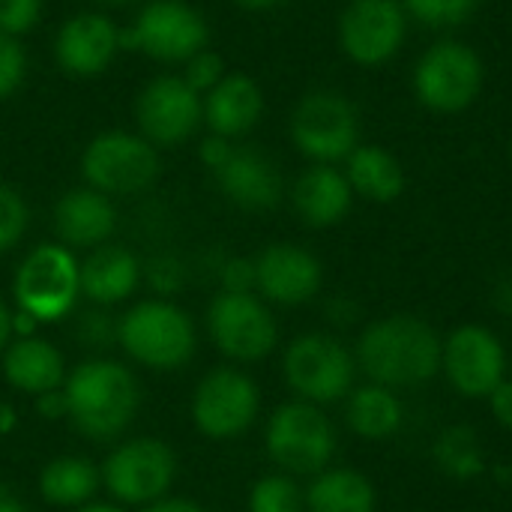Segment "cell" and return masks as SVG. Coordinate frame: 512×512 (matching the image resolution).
Wrapping results in <instances>:
<instances>
[{
  "label": "cell",
  "mask_w": 512,
  "mask_h": 512,
  "mask_svg": "<svg viewBox=\"0 0 512 512\" xmlns=\"http://www.w3.org/2000/svg\"><path fill=\"white\" fill-rule=\"evenodd\" d=\"M141 512H207L201 504H195V501H189V498H162V501H156V504H150V507H144Z\"/></svg>",
  "instance_id": "7bdbcfd3"
},
{
  "label": "cell",
  "mask_w": 512,
  "mask_h": 512,
  "mask_svg": "<svg viewBox=\"0 0 512 512\" xmlns=\"http://www.w3.org/2000/svg\"><path fill=\"white\" fill-rule=\"evenodd\" d=\"M66 420L90 441H114L141 408V387L129 366L105 357L78 363L66 381Z\"/></svg>",
  "instance_id": "7a4b0ae2"
},
{
  "label": "cell",
  "mask_w": 512,
  "mask_h": 512,
  "mask_svg": "<svg viewBox=\"0 0 512 512\" xmlns=\"http://www.w3.org/2000/svg\"><path fill=\"white\" fill-rule=\"evenodd\" d=\"M291 201L309 228H333L351 213L354 189L345 171L333 165H312L297 177Z\"/></svg>",
  "instance_id": "44dd1931"
},
{
  "label": "cell",
  "mask_w": 512,
  "mask_h": 512,
  "mask_svg": "<svg viewBox=\"0 0 512 512\" xmlns=\"http://www.w3.org/2000/svg\"><path fill=\"white\" fill-rule=\"evenodd\" d=\"M42 15V0H0V33L18 36L36 27Z\"/></svg>",
  "instance_id": "8d00e7d4"
},
{
  "label": "cell",
  "mask_w": 512,
  "mask_h": 512,
  "mask_svg": "<svg viewBox=\"0 0 512 512\" xmlns=\"http://www.w3.org/2000/svg\"><path fill=\"white\" fill-rule=\"evenodd\" d=\"M117 330H120V318H114L108 309H90L78 318L75 336L84 348L93 351H108L117 345Z\"/></svg>",
  "instance_id": "d6a6232c"
},
{
  "label": "cell",
  "mask_w": 512,
  "mask_h": 512,
  "mask_svg": "<svg viewBox=\"0 0 512 512\" xmlns=\"http://www.w3.org/2000/svg\"><path fill=\"white\" fill-rule=\"evenodd\" d=\"M324 315H327V318H330V324H336V327H351V324H357V321H360V306H357V300H354V297H348V294H336V297H330V300H327Z\"/></svg>",
  "instance_id": "ab89813d"
},
{
  "label": "cell",
  "mask_w": 512,
  "mask_h": 512,
  "mask_svg": "<svg viewBox=\"0 0 512 512\" xmlns=\"http://www.w3.org/2000/svg\"><path fill=\"white\" fill-rule=\"evenodd\" d=\"M141 279L150 285L153 294L168 300V297L183 291V285H186V264L177 255H153L141 267Z\"/></svg>",
  "instance_id": "1f68e13d"
},
{
  "label": "cell",
  "mask_w": 512,
  "mask_h": 512,
  "mask_svg": "<svg viewBox=\"0 0 512 512\" xmlns=\"http://www.w3.org/2000/svg\"><path fill=\"white\" fill-rule=\"evenodd\" d=\"M345 162V177L354 195L372 204H390L405 192V168L390 150L378 144H357Z\"/></svg>",
  "instance_id": "484cf974"
},
{
  "label": "cell",
  "mask_w": 512,
  "mask_h": 512,
  "mask_svg": "<svg viewBox=\"0 0 512 512\" xmlns=\"http://www.w3.org/2000/svg\"><path fill=\"white\" fill-rule=\"evenodd\" d=\"M405 15L426 27H459L465 24L480 0H399Z\"/></svg>",
  "instance_id": "4dcf8cb0"
},
{
  "label": "cell",
  "mask_w": 512,
  "mask_h": 512,
  "mask_svg": "<svg viewBox=\"0 0 512 512\" xmlns=\"http://www.w3.org/2000/svg\"><path fill=\"white\" fill-rule=\"evenodd\" d=\"M282 378L297 399L324 408L345 402L354 390L357 360L339 336L315 330L288 342L282 354Z\"/></svg>",
  "instance_id": "5b68a950"
},
{
  "label": "cell",
  "mask_w": 512,
  "mask_h": 512,
  "mask_svg": "<svg viewBox=\"0 0 512 512\" xmlns=\"http://www.w3.org/2000/svg\"><path fill=\"white\" fill-rule=\"evenodd\" d=\"M486 402H489V411H492L495 423H498L501 429L512 432V381L510 378H504V381L492 390V396H489Z\"/></svg>",
  "instance_id": "f35d334b"
},
{
  "label": "cell",
  "mask_w": 512,
  "mask_h": 512,
  "mask_svg": "<svg viewBox=\"0 0 512 512\" xmlns=\"http://www.w3.org/2000/svg\"><path fill=\"white\" fill-rule=\"evenodd\" d=\"M231 153H234L231 138L210 135V138H204V141H201V162H204L210 171H219V168L228 162V156H231Z\"/></svg>",
  "instance_id": "60d3db41"
},
{
  "label": "cell",
  "mask_w": 512,
  "mask_h": 512,
  "mask_svg": "<svg viewBox=\"0 0 512 512\" xmlns=\"http://www.w3.org/2000/svg\"><path fill=\"white\" fill-rule=\"evenodd\" d=\"M489 471H492V480H495L498 486H512V465L501 462V465H492Z\"/></svg>",
  "instance_id": "c3c4849f"
},
{
  "label": "cell",
  "mask_w": 512,
  "mask_h": 512,
  "mask_svg": "<svg viewBox=\"0 0 512 512\" xmlns=\"http://www.w3.org/2000/svg\"><path fill=\"white\" fill-rule=\"evenodd\" d=\"M225 63L219 54L213 51H198L195 57L186 60V72H183V81L195 90V93H210L225 75H222Z\"/></svg>",
  "instance_id": "e575fe53"
},
{
  "label": "cell",
  "mask_w": 512,
  "mask_h": 512,
  "mask_svg": "<svg viewBox=\"0 0 512 512\" xmlns=\"http://www.w3.org/2000/svg\"><path fill=\"white\" fill-rule=\"evenodd\" d=\"M492 303H495V309H498L501 315H507V318H512V276H507V279H501V282L495 285Z\"/></svg>",
  "instance_id": "ee69618b"
},
{
  "label": "cell",
  "mask_w": 512,
  "mask_h": 512,
  "mask_svg": "<svg viewBox=\"0 0 512 512\" xmlns=\"http://www.w3.org/2000/svg\"><path fill=\"white\" fill-rule=\"evenodd\" d=\"M249 512H306V495L291 474H267L249 489Z\"/></svg>",
  "instance_id": "f546056e"
},
{
  "label": "cell",
  "mask_w": 512,
  "mask_h": 512,
  "mask_svg": "<svg viewBox=\"0 0 512 512\" xmlns=\"http://www.w3.org/2000/svg\"><path fill=\"white\" fill-rule=\"evenodd\" d=\"M408 36L399 0H351L339 15V45L357 66L390 63Z\"/></svg>",
  "instance_id": "9a60e30c"
},
{
  "label": "cell",
  "mask_w": 512,
  "mask_h": 512,
  "mask_svg": "<svg viewBox=\"0 0 512 512\" xmlns=\"http://www.w3.org/2000/svg\"><path fill=\"white\" fill-rule=\"evenodd\" d=\"M27 219H30V213H27L24 198L15 189L0 183V252L12 249L24 237Z\"/></svg>",
  "instance_id": "836d02e7"
},
{
  "label": "cell",
  "mask_w": 512,
  "mask_h": 512,
  "mask_svg": "<svg viewBox=\"0 0 512 512\" xmlns=\"http://www.w3.org/2000/svg\"><path fill=\"white\" fill-rule=\"evenodd\" d=\"M339 435L324 408L291 399L279 405L264 426V450L270 462L291 477H315L330 468Z\"/></svg>",
  "instance_id": "277c9868"
},
{
  "label": "cell",
  "mask_w": 512,
  "mask_h": 512,
  "mask_svg": "<svg viewBox=\"0 0 512 512\" xmlns=\"http://www.w3.org/2000/svg\"><path fill=\"white\" fill-rule=\"evenodd\" d=\"M216 276L225 294H255V258H222L216 264Z\"/></svg>",
  "instance_id": "d590c367"
},
{
  "label": "cell",
  "mask_w": 512,
  "mask_h": 512,
  "mask_svg": "<svg viewBox=\"0 0 512 512\" xmlns=\"http://www.w3.org/2000/svg\"><path fill=\"white\" fill-rule=\"evenodd\" d=\"M0 512H27L24 501L3 483H0Z\"/></svg>",
  "instance_id": "7dc6e473"
},
{
  "label": "cell",
  "mask_w": 512,
  "mask_h": 512,
  "mask_svg": "<svg viewBox=\"0 0 512 512\" xmlns=\"http://www.w3.org/2000/svg\"><path fill=\"white\" fill-rule=\"evenodd\" d=\"M441 348L444 339L429 321L411 312H396L363 327L354 345V360L357 372L372 384L405 390L441 375Z\"/></svg>",
  "instance_id": "6da1fadb"
},
{
  "label": "cell",
  "mask_w": 512,
  "mask_h": 512,
  "mask_svg": "<svg viewBox=\"0 0 512 512\" xmlns=\"http://www.w3.org/2000/svg\"><path fill=\"white\" fill-rule=\"evenodd\" d=\"M117 36H120V30L105 15L81 12V15L69 18L60 27L57 42H54L60 69H66L69 75H81V78L99 75L111 63L114 51L120 48Z\"/></svg>",
  "instance_id": "d6986e66"
},
{
  "label": "cell",
  "mask_w": 512,
  "mask_h": 512,
  "mask_svg": "<svg viewBox=\"0 0 512 512\" xmlns=\"http://www.w3.org/2000/svg\"><path fill=\"white\" fill-rule=\"evenodd\" d=\"M117 345L144 369L177 372L195 357V324L186 309L171 300H141L120 315Z\"/></svg>",
  "instance_id": "3957f363"
},
{
  "label": "cell",
  "mask_w": 512,
  "mask_h": 512,
  "mask_svg": "<svg viewBox=\"0 0 512 512\" xmlns=\"http://www.w3.org/2000/svg\"><path fill=\"white\" fill-rule=\"evenodd\" d=\"M306 512H375L378 489L354 468H324L303 489Z\"/></svg>",
  "instance_id": "4316f807"
},
{
  "label": "cell",
  "mask_w": 512,
  "mask_h": 512,
  "mask_svg": "<svg viewBox=\"0 0 512 512\" xmlns=\"http://www.w3.org/2000/svg\"><path fill=\"white\" fill-rule=\"evenodd\" d=\"M207 336L234 363H261L279 345V324L258 294L219 291L207 306Z\"/></svg>",
  "instance_id": "8fae6325"
},
{
  "label": "cell",
  "mask_w": 512,
  "mask_h": 512,
  "mask_svg": "<svg viewBox=\"0 0 512 512\" xmlns=\"http://www.w3.org/2000/svg\"><path fill=\"white\" fill-rule=\"evenodd\" d=\"M75 512H129V510H126V507H120V504H102V501H90V504L78 507Z\"/></svg>",
  "instance_id": "681fc988"
},
{
  "label": "cell",
  "mask_w": 512,
  "mask_h": 512,
  "mask_svg": "<svg viewBox=\"0 0 512 512\" xmlns=\"http://www.w3.org/2000/svg\"><path fill=\"white\" fill-rule=\"evenodd\" d=\"M324 267L297 243H273L255 258V294L273 306H306L321 294Z\"/></svg>",
  "instance_id": "e0dca14e"
},
{
  "label": "cell",
  "mask_w": 512,
  "mask_h": 512,
  "mask_svg": "<svg viewBox=\"0 0 512 512\" xmlns=\"http://www.w3.org/2000/svg\"><path fill=\"white\" fill-rule=\"evenodd\" d=\"M36 414H39L42 420H48V423L66 420V396H63V387L36 396Z\"/></svg>",
  "instance_id": "b9f144b4"
},
{
  "label": "cell",
  "mask_w": 512,
  "mask_h": 512,
  "mask_svg": "<svg viewBox=\"0 0 512 512\" xmlns=\"http://www.w3.org/2000/svg\"><path fill=\"white\" fill-rule=\"evenodd\" d=\"M36 486L45 504L78 510L90 504L93 495L102 489V477H99V468L84 456H57L45 462Z\"/></svg>",
  "instance_id": "83f0119b"
},
{
  "label": "cell",
  "mask_w": 512,
  "mask_h": 512,
  "mask_svg": "<svg viewBox=\"0 0 512 512\" xmlns=\"http://www.w3.org/2000/svg\"><path fill=\"white\" fill-rule=\"evenodd\" d=\"M291 141L315 165H333L360 144V117L351 99L336 90L306 93L291 114Z\"/></svg>",
  "instance_id": "9c48e42d"
},
{
  "label": "cell",
  "mask_w": 512,
  "mask_h": 512,
  "mask_svg": "<svg viewBox=\"0 0 512 512\" xmlns=\"http://www.w3.org/2000/svg\"><path fill=\"white\" fill-rule=\"evenodd\" d=\"M99 3H129V0H99Z\"/></svg>",
  "instance_id": "816d5d0a"
},
{
  "label": "cell",
  "mask_w": 512,
  "mask_h": 512,
  "mask_svg": "<svg viewBox=\"0 0 512 512\" xmlns=\"http://www.w3.org/2000/svg\"><path fill=\"white\" fill-rule=\"evenodd\" d=\"M15 426H18V414H15V408H12L9 402H0V438L12 435V432H15Z\"/></svg>",
  "instance_id": "f6af8a7d"
},
{
  "label": "cell",
  "mask_w": 512,
  "mask_h": 512,
  "mask_svg": "<svg viewBox=\"0 0 512 512\" xmlns=\"http://www.w3.org/2000/svg\"><path fill=\"white\" fill-rule=\"evenodd\" d=\"M141 285V261L123 246H96L81 261V297L99 309H111Z\"/></svg>",
  "instance_id": "7402d4cb"
},
{
  "label": "cell",
  "mask_w": 512,
  "mask_h": 512,
  "mask_svg": "<svg viewBox=\"0 0 512 512\" xmlns=\"http://www.w3.org/2000/svg\"><path fill=\"white\" fill-rule=\"evenodd\" d=\"M102 489L120 507H150L168 498L177 477V456L159 438H132L99 465Z\"/></svg>",
  "instance_id": "ba28073f"
},
{
  "label": "cell",
  "mask_w": 512,
  "mask_h": 512,
  "mask_svg": "<svg viewBox=\"0 0 512 512\" xmlns=\"http://www.w3.org/2000/svg\"><path fill=\"white\" fill-rule=\"evenodd\" d=\"M24 66H27V57H24L21 45L15 42V36L0 33V99H6L9 93L18 90V84L24 78Z\"/></svg>",
  "instance_id": "74e56055"
},
{
  "label": "cell",
  "mask_w": 512,
  "mask_h": 512,
  "mask_svg": "<svg viewBox=\"0 0 512 512\" xmlns=\"http://www.w3.org/2000/svg\"><path fill=\"white\" fill-rule=\"evenodd\" d=\"M510 153H512V147H510Z\"/></svg>",
  "instance_id": "f5cc1de1"
},
{
  "label": "cell",
  "mask_w": 512,
  "mask_h": 512,
  "mask_svg": "<svg viewBox=\"0 0 512 512\" xmlns=\"http://www.w3.org/2000/svg\"><path fill=\"white\" fill-rule=\"evenodd\" d=\"M213 174L219 180L222 195L243 210L264 213L282 201V174L273 159L255 147H234L228 162Z\"/></svg>",
  "instance_id": "ac0fdd59"
},
{
  "label": "cell",
  "mask_w": 512,
  "mask_h": 512,
  "mask_svg": "<svg viewBox=\"0 0 512 512\" xmlns=\"http://www.w3.org/2000/svg\"><path fill=\"white\" fill-rule=\"evenodd\" d=\"M237 3L246 9H270V6H279L282 0H237Z\"/></svg>",
  "instance_id": "f907efd6"
},
{
  "label": "cell",
  "mask_w": 512,
  "mask_h": 512,
  "mask_svg": "<svg viewBox=\"0 0 512 512\" xmlns=\"http://www.w3.org/2000/svg\"><path fill=\"white\" fill-rule=\"evenodd\" d=\"M432 462L444 477L456 483H471L489 474L483 441L471 426H447L432 444Z\"/></svg>",
  "instance_id": "f1b7e54d"
},
{
  "label": "cell",
  "mask_w": 512,
  "mask_h": 512,
  "mask_svg": "<svg viewBox=\"0 0 512 512\" xmlns=\"http://www.w3.org/2000/svg\"><path fill=\"white\" fill-rule=\"evenodd\" d=\"M117 228V210L96 189H72L54 207V231L69 249H96Z\"/></svg>",
  "instance_id": "ffe728a7"
},
{
  "label": "cell",
  "mask_w": 512,
  "mask_h": 512,
  "mask_svg": "<svg viewBox=\"0 0 512 512\" xmlns=\"http://www.w3.org/2000/svg\"><path fill=\"white\" fill-rule=\"evenodd\" d=\"M483 81L486 69L480 54L459 39H441L429 45L414 63L411 75L417 102L435 114H459L471 108L483 90Z\"/></svg>",
  "instance_id": "52a82bcc"
},
{
  "label": "cell",
  "mask_w": 512,
  "mask_h": 512,
  "mask_svg": "<svg viewBox=\"0 0 512 512\" xmlns=\"http://www.w3.org/2000/svg\"><path fill=\"white\" fill-rule=\"evenodd\" d=\"M63 354L42 336L12 339L3 351V378L12 390L27 396H42L48 390L63 387L66 381Z\"/></svg>",
  "instance_id": "603a6c76"
},
{
  "label": "cell",
  "mask_w": 512,
  "mask_h": 512,
  "mask_svg": "<svg viewBox=\"0 0 512 512\" xmlns=\"http://www.w3.org/2000/svg\"><path fill=\"white\" fill-rule=\"evenodd\" d=\"M81 174L87 186L102 195H135L156 180L159 156L141 135L102 132L87 144Z\"/></svg>",
  "instance_id": "4fadbf2b"
},
{
  "label": "cell",
  "mask_w": 512,
  "mask_h": 512,
  "mask_svg": "<svg viewBox=\"0 0 512 512\" xmlns=\"http://www.w3.org/2000/svg\"><path fill=\"white\" fill-rule=\"evenodd\" d=\"M264 111L261 87L249 75H225L204 99V120L213 135L237 138L249 132Z\"/></svg>",
  "instance_id": "cb8c5ba5"
},
{
  "label": "cell",
  "mask_w": 512,
  "mask_h": 512,
  "mask_svg": "<svg viewBox=\"0 0 512 512\" xmlns=\"http://www.w3.org/2000/svg\"><path fill=\"white\" fill-rule=\"evenodd\" d=\"M261 414L258 384L234 366L210 369L192 393V423L210 441L246 435Z\"/></svg>",
  "instance_id": "30bf717a"
},
{
  "label": "cell",
  "mask_w": 512,
  "mask_h": 512,
  "mask_svg": "<svg viewBox=\"0 0 512 512\" xmlns=\"http://www.w3.org/2000/svg\"><path fill=\"white\" fill-rule=\"evenodd\" d=\"M15 306L39 324L63 321L81 297V264L63 243L36 246L15 270Z\"/></svg>",
  "instance_id": "8992f818"
},
{
  "label": "cell",
  "mask_w": 512,
  "mask_h": 512,
  "mask_svg": "<svg viewBox=\"0 0 512 512\" xmlns=\"http://www.w3.org/2000/svg\"><path fill=\"white\" fill-rule=\"evenodd\" d=\"M9 342H12V312H9V306L0 300V354L6 351Z\"/></svg>",
  "instance_id": "bcb514c9"
},
{
  "label": "cell",
  "mask_w": 512,
  "mask_h": 512,
  "mask_svg": "<svg viewBox=\"0 0 512 512\" xmlns=\"http://www.w3.org/2000/svg\"><path fill=\"white\" fill-rule=\"evenodd\" d=\"M345 423L363 441H390L405 426V405L396 390L369 381L345 396Z\"/></svg>",
  "instance_id": "d4e9b609"
},
{
  "label": "cell",
  "mask_w": 512,
  "mask_h": 512,
  "mask_svg": "<svg viewBox=\"0 0 512 512\" xmlns=\"http://www.w3.org/2000/svg\"><path fill=\"white\" fill-rule=\"evenodd\" d=\"M120 48L144 51L153 60H189L207 45V21L183 0H153L132 27L120 30Z\"/></svg>",
  "instance_id": "7c38bea8"
},
{
  "label": "cell",
  "mask_w": 512,
  "mask_h": 512,
  "mask_svg": "<svg viewBox=\"0 0 512 512\" xmlns=\"http://www.w3.org/2000/svg\"><path fill=\"white\" fill-rule=\"evenodd\" d=\"M135 117L141 126V138H147L150 144L177 147L198 129L204 105L183 78L159 75L141 90L135 102Z\"/></svg>",
  "instance_id": "2e32d148"
},
{
  "label": "cell",
  "mask_w": 512,
  "mask_h": 512,
  "mask_svg": "<svg viewBox=\"0 0 512 512\" xmlns=\"http://www.w3.org/2000/svg\"><path fill=\"white\" fill-rule=\"evenodd\" d=\"M441 372L462 399H489L507 378V348L492 327L459 324L444 339Z\"/></svg>",
  "instance_id": "5bb4252c"
}]
</instances>
